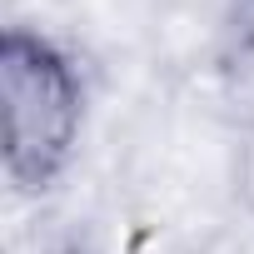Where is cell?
<instances>
[{
	"instance_id": "obj_1",
	"label": "cell",
	"mask_w": 254,
	"mask_h": 254,
	"mask_svg": "<svg viewBox=\"0 0 254 254\" xmlns=\"http://www.w3.org/2000/svg\"><path fill=\"white\" fill-rule=\"evenodd\" d=\"M0 110L5 175L20 194H45L75 160L85 135V75L75 55L25 25L0 35Z\"/></svg>"
},
{
	"instance_id": "obj_2",
	"label": "cell",
	"mask_w": 254,
	"mask_h": 254,
	"mask_svg": "<svg viewBox=\"0 0 254 254\" xmlns=\"http://www.w3.org/2000/svg\"><path fill=\"white\" fill-rule=\"evenodd\" d=\"M234 190H239L244 214L254 219V125L244 130V145H239V160H234Z\"/></svg>"
},
{
	"instance_id": "obj_3",
	"label": "cell",
	"mask_w": 254,
	"mask_h": 254,
	"mask_svg": "<svg viewBox=\"0 0 254 254\" xmlns=\"http://www.w3.org/2000/svg\"><path fill=\"white\" fill-rule=\"evenodd\" d=\"M244 5H254V0H244Z\"/></svg>"
}]
</instances>
